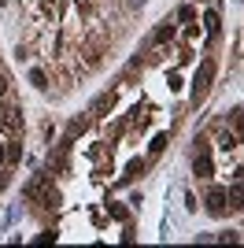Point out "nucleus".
<instances>
[{"label":"nucleus","instance_id":"1","mask_svg":"<svg viewBox=\"0 0 244 248\" xmlns=\"http://www.w3.org/2000/svg\"><path fill=\"white\" fill-rule=\"evenodd\" d=\"M211 78H214V63L207 60V63L200 67V74H196V82H193V100L207 96V89H211Z\"/></svg>","mask_w":244,"mask_h":248},{"label":"nucleus","instance_id":"2","mask_svg":"<svg viewBox=\"0 0 244 248\" xmlns=\"http://www.w3.org/2000/svg\"><path fill=\"white\" fill-rule=\"evenodd\" d=\"M226 189H211V193H207V200H203V204H207V211H211V215H222L226 211Z\"/></svg>","mask_w":244,"mask_h":248},{"label":"nucleus","instance_id":"3","mask_svg":"<svg viewBox=\"0 0 244 248\" xmlns=\"http://www.w3.org/2000/svg\"><path fill=\"white\" fill-rule=\"evenodd\" d=\"M193 170H196V178H211V174H214L211 152H200V155H196V163H193Z\"/></svg>","mask_w":244,"mask_h":248},{"label":"nucleus","instance_id":"4","mask_svg":"<svg viewBox=\"0 0 244 248\" xmlns=\"http://www.w3.org/2000/svg\"><path fill=\"white\" fill-rule=\"evenodd\" d=\"M85 126H89V119H85V115H74V119H71V126H67V137L74 141L78 134H85Z\"/></svg>","mask_w":244,"mask_h":248},{"label":"nucleus","instance_id":"5","mask_svg":"<svg viewBox=\"0 0 244 248\" xmlns=\"http://www.w3.org/2000/svg\"><path fill=\"white\" fill-rule=\"evenodd\" d=\"M203 26H207V33H211V37H218V30H222V19H218V11H207V15H203Z\"/></svg>","mask_w":244,"mask_h":248},{"label":"nucleus","instance_id":"6","mask_svg":"<svg viewBox=\"0 0 244 248\" xmlns=\"http://www.w3.org/2000/svg\"><path fill=\"white\" fill-rule=\"evenodd\" d=\"M30 85H33V89H41V93H45V89H48V74L41 71V67H33V71H30Z\"/></svg>","mask_w":244,"mask_h":248},{"label":"nucleus","instance_id":"7","mask_svg":"<svg viewBox=\"0 0 244 248\" xmlns=\"http://www.w3.org/2000/svg\"><path fill=\"white\" fill-rule=\"evenodd\" d=\"M167 37H174V26H170V22H159V30L152 33V45H163Z\"/></svg>","mask_w":244,"mask_h":248},{"label":"nucleus","instance_id":"8","mask_svg":"<svg viewBox=\"0 0 244 248\" xmlns=\"http://www.w3.org/2000/svg\"><path fill=\"white\" fill-rule=\"evenodd\" d=\"M137 174H144V159H133V163L126 167V174H122V182H133Z\"/></svg>","mask_w":244,"mask_h":248},{"label":"nucleus","instance_id":"9","mask_svg":"<svg viewBox=\"0 0 244 248\" xmlns=\"http://www.w3.org/2000/svg\"><path fill=\"white\" fill-rule=\"evenodd\" d=\"M111 104H115V93H100L92 100V111H104V108H111Z\"/></svg>","mask_w":244,"mask_h":248},{"label":"nucleus","instance_id":"10","mask_svg":"<svg viewBox=\"0 0 244 248\" xmlns=\"http://www.w3.org/2000/svg\"><path fill=\"white\" fill-rule=\"evenodd\" d=\"M178 22H196V8L193 4H182V8H178Z\"/></svg>","mask_w":244,"mask_h":248},{"label":"nucleus","instance_id":"11","mask_svg":"<svg viewBox=\"0 0 244 248\" xmlns=\"http://www.w3.org/2000/svg\"><path fill=\"white\" fill-rule=\"evenodd\" d=\"M4 148H8V163H19V159H22V145H19V141H8Z\"/></svg>","mask_w":244,"mask_h":248},{"label":"nucleus","instance_id":"12","mask_svg":"<svg viewBox=\"0 0 244 248\" xmlns=\"http://www.w3.org/2000/svg\"><path fill=\"white\" fill-rule=\"evenodd\" d=\"M148 148H152V155H159L163 148H167V134H155V137H152V145H148Z\"/></svg>","mask_w":244,"mask_h":248},{"label":"nucleus","instance_id":"13","mask_svg":"<svg viewBox=\"0 0 244 248\" xmlns=\"http://www.w3.org/2000/svg\"><path fill=\"white\" fill-rule=\"evenodd\" d=\"M15 60L26 63V60H30V48H26V45H15Z\"/></svg>","mask_w":244,"mask_h":248},{"label":"nucleus","instance_id":"14","mask_svg":"<svg viewBox=\"0 0 244 248\" xmlns=\"http://www.w3.org/2000/svg\"><path fill=\"white\" fill-rule=\"evenodd\" d=\"M111 218H119V222H126V207H122V204H111Z\"/></svg>","mask_w":244,"mask_h":248},{"label":"nucleus","instance_id":"15","mask_svg":"<svg viewBox=\"0 0 244 248\" xmlns=\"http://www.w3.org/2000/svg\"><path fill=\"white\" fill-rule=\"evenodd\" d=\"M48 241H56V230H45V233L37 237V245H48Z\"/></svg>","mask_w":244,"mask_h":248},{"label":"nucleus","instance_id":"16","mask_svg":"<svg viewBox=\"0 0 244 248\" xmlns=\"http://www.w3.org/2000/svg\"><path fill=\"white\" fill-rule=\"evenodd\" d=\"M144 4H148V0H126V8H130V11H141Z\"/></svg>","mask_w":244,"mask_h":248},{"label":"nucleus","instance_id":"17","mask_svg":"<svg viewBox=\"0 0 244 248\" xmlns=\"http://www.w3.org/2000/svg\"><path fill=\"white\" fill-rule=\"evenodd\" d=\"M4 96H8V78L0 74V100H4Z\"/></svg>","mask_w":244,"mask_h":248},{"label":"nucleus","instance_id":"18","mask_svg":"<svg viewBox=\"0 0 244 248\" xmlns=\"http://www.w3.org/2000/svg\"><path fill=\"white\" fill-rule=\"evenodd\" d=\"M4 163H8V148L0 145V167H4Z\"/></svg>","mask_w":244,"mask_h":248},{"label":"nucleus","instance_id":"19","mask_svg":"<svg viewBox=\"0 0 244 248\" xmlns=\"http://www.w3.org/2000/svg\"><path fill=\"white\" fill-rule=\"evenodd\" d=\"M0 8H8V0H0Z\"/></svg>","mask_w":244,"mask_h":248},{"label":"nucleus","instance_id":"20","mask_svg":"<svg viewBox=\"0 0 244 248\" xmlns=\"http://www.w3.org/2000/svg\"><path fill=\"white\" fill-rule=\"evenodd\" d=\"M189 4H200V0H189Z\"/></svg>","mask_w":244,"mask_h":248}]
</instances>
